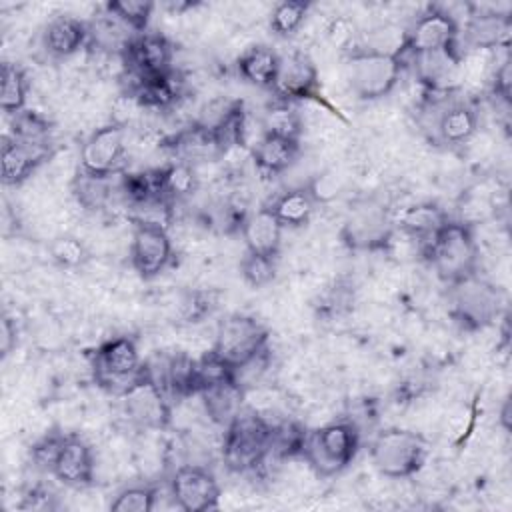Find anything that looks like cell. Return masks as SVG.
<instances>
[{"label":"cell","instance_id":"cell-4","mask_svg":"<svg viewBox=\"0 0 512 512\" xmlns=\"http://www.w3.org/2000/svg\"><path fill=\"white\" fill-rule=\"evenodd\" d=\"M360 446V432L348 420H338L324 424L308 432L302 458L310 468L324 478L336 476L346 470Z\"/></svg>","mask_w":512,"mask_h":512},{"label":"cell","instance_id":"cell-23","mask_svg":"<svg viewBox=\"0 0 512 512\" xmlns=\"http://www.w3.org/2000/svg\"><path fill=\"white\" fill-rule=\"evenodd\" d=\"M318 198L314 196L310 184L294 186L276 194L266 208L278 218L284 228H302L310 222Z\"/></svg>","mask_w":512,"mask_h":512},{"label":"cell","instance_id":"cell-27","mask_svg":"<svg viewBox=\"0 0 512 512\" xmlns=\"http://www.w3.org/2000/svg\"><path fill=\"white\" fill-rule=\"evenodd\" d=\"M510 16L494 10H474L466 22V40L476 48H500L510 40Z\"/></svg>","mask_w":512,"mask_h":512},{"label":"cell","instance_id":"cell-28","mask_svg":"<svg viewBox=\"0 0 512 512\" xmlns=\"http://www.w3.org/2000/svg\"><path fill=\"white\" fill-rule=\"evenodd\" d=\"M414 62V70L418 80L432 92L448 88V82L454 78L460 56L456 52V46L446 48V50H436V52H426V54H416L410 56Z\"/></svg>","mask_w":512,"mask_h":512},{"label":"cell","instance_id":"cell-20","mask_svg":"<svg viewBox=\"0 0 512 512\" xmlns=\"http://www.w3.org/2000/svg\"><path fill=\"white\" fill-rule=\"evenodd\" d=\"M50 156L46 150L32 148L14 140L12 136H2V150H0V164H2V182L4 186H18L26 182L36 168Z\"/></svg>","mask_w":512,"mask_h":512},{"label":"cell","instance_id":"cell-31","mask_svg":"<svg viewBox=\"0 0 512 512\" xmlns=\"http://www.w3.org/2000/svg\"><path fill=\"white\" fill-rule=\"evenodd\" d=\"M438 136L448 146L466 144L478 130V114L464 102L446 106L438 118Z\"/></svg>","mask_w":512,"mask_h":512},{"label":"cell","instance_id":"cell-8","mask_svg":"<svg viewBox=\"0 0 512 512\" xmlns=\"http://www.w3.org/2000/svg\"><path fill=\"white\" fill-rule=\"evenodd\" d=\"M450 288V316L464 330H482L496 320L500 312V292L494 284L472 274Z\"/></svg>","mask_w":512,"mask_h":512},{"label":"cell","instance_id":"cell-38","mask_svg":"<svg viewBox=\"0 0 512 512\" xmlns=\"http://www.w3.org/2000/svg\"><path fill=\"white\" fill-rule=\"evenodd\" d=\"M152 10L154 2L150 0H110L104 4V12L118 18L134 34H142L148 30Z\"/></svg>","mask_w":512,"mask_h":512},{"label":"cell","instance_id":"cell-6","mask_svg":"<svg viewBox=\"0 0 512 512\" xmlns=\"http://www.w3.org/2000/svg\"><path fill=\"white\" fill-rule=\"evenodd\" d=\"M92 372L98 386L114 396L124 394L144 374V362L140 360L136 340L130 336H116L102 342L94 350Z\"/></svg>","mask_w":512,"mask_h":512},{"label":"cell","instance_id":"cell-11","mask_svg":"<svg viewBox=\"0 0 512 512\" xmlns=\"http://www.w3.org/2000/svg\"><path fill=\"white\" fill-rule=\"evenodd\" d=\"M124 124L110 122L94 130L82 144L80 170L100 178H112L122 170L124 162Z\"/></svg>","mask_w":512,"mask_h":512},{"label":"cell","instance_id":"cell-16","mask_svg":"<svg viewBox=\"0 0 512 512\" xmlns=\"http://www.w3.org/2000/svg\"><path fill=\"white\" fill-rule=\"evenodd\" d=\"M318 90V70L312 58L304 52L280 56V68L272 92L278 100L294 102L314 96Z\"/></svg>","mask_w":512,"mask_h":512},{"label":"cell","instance_id":"cell-48","mask_svg":"<svg viewBox=\"0 0 512 512\" xmlns=\"http://www.w3.org/2000/svg\"><path fill=\"white\" fill-rule=\"evenodd\" d=\"M500 422L504 430H510V400H504L502 412H500Z\"/></svg>","mask_w":512,"mask_h":512},{"label":"cell","instance_id":"cell-32","mask_svg":"<svg viewBox=\"0 0 512 512\" xmlns=\"http://www.w3.org/2000/svg\"><path fill=\"white\" fill-rule=\"evenodd\" d=\"M8 136H12L22 144H28L32 148L46 150V152H50V146H52L50 122L32 110H22L12 116Z\"/></svg>","mask_w":512,"mask_h":512},{"label":"cell","instance_id":"cell-19","mask_svg":"<svg viewBox=\"0 0 512 512\" xmlns=\"http://www.w3.org/2000/svg\"><path fill=\"white\" fill-rule=\"evenodd\" d=\"M168 146L174 152L176 160L188 162L192 166L196 162H208V160H214L224 154L214 130L210 126H206L204 122L192 124V126L176 132L168 140Z\"/></svg>","mask_w":512,"mask_h":512},{"label":"cell","instance_id":"cell-15","mask_svg":"<svg viewBox=\"0 0 512 512\" xmlns=\"http://www.w3.org/2000/svg\"><path fill=\"white\" fill-rule=\"evenodd\" d=\"M392 234V224L382 206L374 202L358 204L350 210L342 238L354 250H376L382 248Z\"/></svg>","mask_w":512,"mask_h":512},{"label":"cell","instance_id":"cell-1","mask_svg":"<svg viewBox=\"0 0 512 512\" xmlns=\"http://www.w3.org/2000/svg\"><path fill=\"white\" fill-rule=\"evenodd\" d=\"M422 252L434 272L448 286L476 274L478 246L470 224L448 220L426 244Z\"/></svg>","mask_w":512,"mask_h":512},{"label":"cell","instance_id":"cell-46","mask_svg":"<svg viewBox=\"0 0 512 512\" xmlns=\"http://www.w3.org/2000/svg\"><path fill=\"white\" fill-rule=\"evenodd\" d=\"M52 500H54V496L50 494L48 488H44V486H34V488H30V490L26 492V496H24L20 508H22V510H52V508H54Z\"/></svg>","mask_w":512,"mask_h":512},{"label":"cell","instance_id":"cell-40","mask_svg":"<svg viewBox=\"0 0 512 512\" xmlns=\"http://www.w3.org/2000/svg\"><path fill=\"white\" fill-rule=\"evenodd\" d=\"M48 252H50L52 262L64 270H76V268L84 266L90 258L84 242L70 234H62V236L54 238L48 246Z\"/></svg>","mask_w":512,"mask_h":512},{"label":"cell","instance_id":"cell-44","mask_svg":"<svg viewBox=\"0 0 512 512\" xmlns=\"http://www.w3.org/2000/svg\"><path fill=\"white\" fill-rule=\"evenodd\" d=\"M64 436L66 434H60V432H50L46 434L44 438H40L34 446H32V462L36 468L40 470H48L52 472V464L56 460V454L64 442Z\"/></svg>","mask_w":512,"mask_h":512},{"label":"cell","instance_id":"cell-3","mask_svg":"<svg viewBox=\"0 0 512 512\" xmlns=\"http://www.w3.org/2000/svg\"><path fill=\"white\" fill-rule=\"evenodd\" d=\"M404 54L400 50L358 48L346 58V78L350 90L360 100H380L400 82Z\"/></svg>","mask_w":512,"mask_h":512},{"label":"cell","instance_id":"cell-14","mask_svg":"<svg viewBox=\"0 0 512 512\" xmlns=\"http://www.w3.org/2000/svg\"><path fill=\"white\" fill-rule=\"evenodd\" d=\"M122 64L130 80L162 74L172 70L174 46L160 32L136 34L122 50Z\"/></svg>","mask_w":512,"mask_h":512},{"label":"cell","instance_id":"cell-21","mask_svg":"<svg viewBox=\"0 0 512 512\" xmlns=\"http://www.w3.org/2000/svg\"><path fill=\"white\" fill-rule=\"evenodd\" d=\"M282 224L278 218L262 206L260 210L246 214L240 232L246 244V252L252 254H262V256H276L280 252V242H282Z\"/></svg>","mask_w":512,"mask_h":512},{"label":"cell","instance_id":"cell-36","mask_svg":"<svg viewBox=\"0 0 512 512\" xmlns=\"http://www.w3.org/2000/svg\"><path fill=\"white\" fill-rule=\"evenodd\" d=\"M162 180H164L166 198L172 204L176 200L192 196L198 188V178H196L194 166L188 162H182V160H174V162L162 166Z\"/></svg>","mask_w":512,"mask_h":512},{"label":"cell","instance_id":"cell-24","mask_svg":"<svg viewBox=\"0 0 512 512\" xmlns=\"http://www.w3.org/2000/svg\"><path fill=\"white\" fill-rule=\"evenodd\" d=\"M300 156V140H288L280 136L262 134L252 148V160L260 174L278 176L286 172Z\"/></svg>","mask_w":512,"mask_h":512},{"label":"cell","instance_id":"cell-12","mask_svg":"<svg viewBox=\"0 0 512 512\" xmlns=\"http://www.w3.org/2000/svg\"><path fill=\"white\" fill-rule=\"evenodd\" d=\"M170 494L180 510L206 512L218 508L220 484L208 468L184 464L170 478Z\"/></svg>","mask_w":512,"mask_h":512},{"label":"cell","instance_id":"cell-37","mask_svg":"<svg viewBox=\"0 0 512 512\" xmlns=\"http://www.w3.org/2000/svg\"><path fill=\"white\" fill-rule=\"evenodd\" d=\"M110 180L112 178H100V176H92V174L78 170V174L72 182V192H74L78 204L84 206L86 210L104 208L106 202L110 200V192H112Z\"/></svg>","mask_w":512,"mask_h":512},{"label":"cell","instance_id":"cell-17","mask_svg":"<svg viewBox=\"0 0 512 512\" xmlns=\"http://www.w3.org/2000/svg\"><path fill=\"white\" fill-rule=\"evenodd\" d=\"M52 474L66 486L84 488L94 480V454L88 442L76 434L64 436V442L52 464Z\"/></svg>","mask_w":512,"mask_h":512},{"label":"cell","instance_id":"cell-13","mask_svg":"<svg viewBox=\"0 0 512 512\" xmlns=\"http://www.w3.org/2000/svg\"><path fill=\"white\" fill-rule=\"evenodd\" d=\"M120 398H122L126 416L134 424L142 428H154V430H162L168 426L170 398L152 380V376L146 370V364H144V374L124 394H120Z\"/></svg>","mask_w":512,"mask_h":512},{"label":"cell","instance_id":"cell-45","mask_svg":"<svg viewBox=\"0 0 512 512\" xmlns=\"http://www.w3.org/2000/svg\"><path fill=\"white\" fill-rule=\"evenodd\" d=\"M510 86H512V60L510 56H506L504 62L496 68L492 88L496 96H500L504 102H510Z\"/></svg>","mask_w":512,"mask_h":512},{"label":"cell","instance_id":"cell-5","mask_svg":"<svg viewBox=\"0 0 512 512\" xmlns=\"http://www.w3.org/2000/svg\"><path fill=\"white\" fill-rule=\"evenodd\" d=\"M428 442L418 432L406 428H386L370 442L374 468L394 480L414 476L426 462Z\"/></svg>","mask_w":512,"mask_h":512},{"label":"cell","instance_id":"cell-25","mask_svg":"<svg viewBox=\"0 0 512 512\" xmlns=\"http://www.w3.org/2000/svg\"><path fill=\"white\" fill-rule=\"evenodd\" d=\"M236 68L244 82L272 90L280 68V54L268 44H252L238 56Z\"/></svg>","mask_w":512,"mask_h":512},{"label":"cell","instance_id":"cell-41","mask_svg":"<svg viewBox=\"0 0 512 512\" xmlns=\"http://www.w3.org/2000/svg\"><path fill=\"white\" fill-rule=\"evenodd\" d=\"M158 498L156 486L150 484H134L116 494L110 502L112 512H150L154 510Z\"/></svg>","mask_w":512,"mask_h":512},{"label":"cell","instance_id":"cell-39","mask_svg":"<svg viewBox=\"0 0 512 512\" xmlns=\"http://www.w3.org/2000/svg\"><path fill=\"white\" fill-rule=\"evenodd\" d=\"M310 4L302 0H284L272 8L270 30L280 38L294 36L308 16Z\"/></svg>","mask_w":512,"mask_h":512},{"label":"cell","instance_id":"cell-22","mask_svg":"<svg viewBox=\"0 0 512 512\" xmlns=\"http://www.w3.org/2000/svg\"><path fill=\"white\" fill-rule=\"evenodd\" d=\"M90 40V26L70 14H60L44 28V48L56 58H68L76 54Z\"/></svg>","mask_w":512,"mask_h":512},{"label":"cell","instance_id":"cell-18","mask_svg":"<svg viewBox=\"0 0 512 512\" xmlns=\"http://www.w3.org/2000/svg\"><path fill=\"white\" fill-rule=\"evenodd\" d=\"M128 96L148 110H168L182 96V80L172 70L130 82Z\"/></svg>","mask_w":512,"mask_h":512},{"label":"cell","instance_id":"cell-43","mask_svg":"<svg viewBox=\"0 0 512 512\" xmlns=\"http://www.w3.org/2000/svg\"><path fill=\"white\" fill-rule=\"evenodd\" d=\"M218 306V292L214 290H194L182 302V318L186 322H200L210 316Z\"/></svg>","mask_w":512,"mask_h":512},{"label":"cell","instance_id":"cell-26","mask_svg":"<svg viewBox=\"0 0 512 512\" xmlns=\"http://www.w3.org/2000/svg\"><path fill=\"white\" fill-rule=\"evenodd\" d=\"M198 396L202 398L208 418L226 428L242 412L246 388L236 378H230L202 390Z\"/></svg>","mask_w":512,"mask_h":512},{"label":"cell","instance_id":"cell-9","mask_svg":"<svg viewBox=\"0 0 512 512\" xmlns=\"http://www.w3.org/2000/svg\"><path fill=\"white\" fill-rule=\"evenodd\" d=\"M458 34V22L450 12L438 6H428L406 30L400 42V52L416 56L446 50L456 46Z\"/></svg>","mask_w":512,"mask_h":512},{"label":"cell","instance_id":"cell-47","mask_svg":"<svg viewBox=\"0 0 512 512\" xmlns=\"http://www.w3.org/2000/svg\"><path fill=\"white\" fill-rule=\"evenodd\" d=\"M0 346H2V356H8L12 346H14V336H16V326L12 324L10 318L2 320V328H0Z\"/></svg>","mask_w":512,"mask_h":512},{"label":"cell","instance_id":"cell-42","mask_svg":"<svg viewBox=\"0 0 512 512\" xmlns=\"http://www.w3.org/2000/svg\"><path fill=\"white\" fill-rule=\"evenodd\" d=\"M240 274L252 288L268 286L276 276V256H262L246 252L240 260Z\"/></svg>","mask_w":512,"mask_h":512},{"label":"cell","instance_id":"cell-10","mask_svg":"<svg viewBox=\"0 0 512 512\" xmlns=\"http://www.w3.org/2000/svg\"><path fill=\"white\" fill-rule=\"evenodd\" d=\"M172 262V240L166 226L156 222H134L130 242V264L144 280L160 276Z\"/></svg>","mask_w":512,"mask_h":512},{"label":"cell","instance_id":"cell-33","mask_svg":"<svg viewBox=\"0 0 512 512\" xmlns=\"http://www.w3.org/2000/svg\"><path fill=\"white\" fill-rule=\"evenodd\" d=\"M304 130V122L300 112L292 106V102L274 100L262 116V134L280 136L288 140H300Z\"/></svg>","mask_w":512,"mask_h":512},{"label":"cell","instance_id":"cell-34","mask_svg":"<svg viewBox=\"0 0 512 512\" xmlns=\"http://www.w3.org/2000/svg\"><path fill=\"white\" fill-rule=\"evenodd\" d=\"M28 96V80L24 70L18 64L4 62L0 68V108L14 116L26 110Z\"/></svg>","mask_w":512,"mask_h":512},{"label":"cell","instance_id":"cell-2","mask_svg":"<svg viewBox=\"0 0 512 512\" xmlns=\"http://www.w3.org/2000/svg\"><path fill=\"white\" fill-rule=\"evenodd\" d=\"M270 434L272 424L264 416L242 408V412L224 428V466L236 474L260 470L270 460Z\"/></svg>","mask_w":512,"mask_h":512},{"label":"cell","instance_id":"cell-35","mask_svg":"<svg viewBox=\"0 0 512 512\" xmlns=\"http://www.w3.org/2000/svg\"><path fill=\"white\" fill-rule=\"evenodd\" d=\"M306 436L308 432L294 420H282L278 424H272L270 458L286 460V458L302 456Z\"/></svg>","mask_w":512,"mask_h":512},{"label":"cell","instance_id":"cell-7","mask_svg":"<svg viewBox=\"0 0 512 512\" xmlns=\"http://www.w3.org/2000/svg\"><path fill=\"white\" fill-rule=\"evenodd\" d=\"M268 340L270 332L260 320L246 314H230L218 324L212 352L236 370L262 354L268 348Z\"/></svg>","mask_w":512,"mask_h":512},{"label":"cell","instance_id":"cell-29","mask_svg":"<svg viewBox=\"0 0 512 512\" xmlns=\"http://www.w3.org/2000/svg\"><path fill=\"white\" fill-rule=\"evenodd\" d=\"M120 192L126 198V202L136 210L160 202H170L164 192L162 168L124 174L120 178Z\"/></svg>","mask_w":512,"mask_h":512},{"label":"cell","instance_id":"cell-30","mask_svg":"<svg viewBox=\"0 0 512 512\" xmlns=\"http://www.w3.org/2000/svg\"><path fill=\"white\" fill-rule=\"evenodd\" d=\"M448 214L434 202H418L408 206L398 220V226L410 238H416L422 244L432 240V236L448 222Z\"/></svg>","mask_w":512,"mask_h":512}]
</instances>
